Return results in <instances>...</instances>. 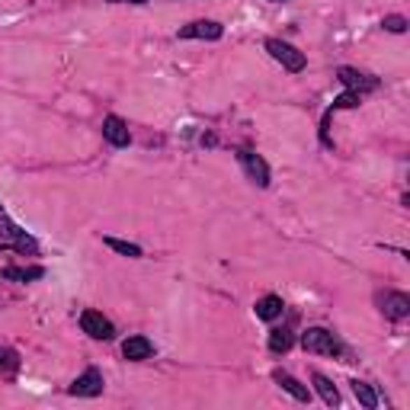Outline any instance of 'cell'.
I'll return each mask as SVG.
<instances>
[{
    "label": "cell",
    "mask_w": 410,
    "mask_h": 410,
    "mask_svg": "<svg viewBox=\"0 0 410 410\" xmlns=\"http://www.w3.org/2000/svg\"><path fill=\"white\" fill-rule=\"evenodd\" d=\"M302 346L308 353H318V356H343V343L334 330L327 327H308L302 334Z\"/></svg>",
    "instance_id": "obj_1"
},
{
    "label": "cell",
    "mask_w": 410,
    "mask_h": 410,
    "mask_svg": "<svg viewBox=\"0 0 410 410\" xmlns=\"http://www.w3.org/2000/svg\"><path fill=\"white\" fill-rule=\"evenodd\" d=\"M0 247H13V250H20V253H36L38 250V241L7 218L3 205H0Z\"/></svg>",
    "instance_id": "obj_2"
},
{
    "label": "cell",
    "mask_w": 410,
    "mask_h": 410,
    "mask_svg": "<svg viewBox=\"0 0 410 410\" xmlns=\"http://www.w3.org/2000/svg\"><path fill=\"white\" fill-rule=\"evenodd\" d=\"M237 160H241L243 174H247V180H250L253 186H260V190L269 186V164H266L253 148H237Z\"/></svg>",
    "instance_id": "obj_3"
},
{
    "label": "cell",
    "mask_w": 410,
    "mask_h": 410,
    "mask_svg": "<svg viewBox=\"0 0 410 410\" xmlns=\"http://www.w3.org/2000/svg\"><path fill=\"white\" fill-rule=\"evenodd\" d=\"M266 52L273 55V58L279 61V64H282L285 71H292V74L304 71V64H308L304 52H298L295 45H289V42H282V38H266Z\"/></svg>",
    "instance_id": "obj_4"
},
{
    "label": "cell",
    "mask_w": 410,
    "mask_h": 410,
    "mask_svg": "<svg viewBox=\"0 0 410 410\" xmlns=\"http://www.w3.org/2000/svg\"><path fill=\"white\" fill-rule=\"evenodd\" d=\"M80 330H84L87 337H93V340H113V337H115L113 320L103 318V314L93 311V308L80 311Z\"/></svg>",
    "instance_id": "obj_5"
},
{
    "label": "cell",
    "mask_w": 410,
    "mask_h": 410,
    "mask_svg": "<svg viewBox=\"0 0 410 410\" xmlns=\"http://www.w3.org/2000/svg\"><path fill=\"white\" fill-rule=\"evenodd\" d=\"M103 372L99 369H87L84 375H77L74 381L68 385V395H74V397H99L103 395Z\"/></svg>",
    "instance_id": "obj_6"
},
{
    "label": "cell",
    "mask_w": 410,
    "mask_h": 410,
    "mask_svg": "<svg viewBox=\"0 0 410 410\" xmlns=\"http://www.w3.org/2000/svg\"><path fill=\"white\" fill-rule=\"evenodd\" d=\"M225 36V26L215 23V20H196V23L183 26L180 32H176V38H202V42H218V38Z\"/></svg>",
    "instance_id": "obj_7"
},
{
    "label": "cell",
    "mask_w": 410,
    "mask_h": 410,
    "mask_svg": "<svg viewBox=\"0 0 410 410\" xmlns=\"http://www.w3.org/2000/svg\"><path fill=\"white\" fill-rule=\"evenodd\" d=\"M337 77H340V84L346 87V90H356V93L379 90V77L362 74V71H356V68H340L337 71Z\"/></svg>",
    "instance_id": "obj_8"
},
{
    "label": "cell",
    "mask_w": 410,
    "mask_h": 410,
    "mask_svg": "<svg viewBox=\"0 0 410 410\" xmlns=\"http://www.w3.org/2000/svg\"><path fill=\"white\" fill-rule=\"evenodd\" d=\"M379 302H381V314L388 320H404L410 314V295H404V292H385Z\"/></svg>",
    "instance_id": "obj_9"
},
{
    "label": "cell",
    "mask_w": 410,
    "mask_h": 410,
    "mask_svg": "<svg viewBox=\"0 0 410 410\" xmlns=\"http://www.w3.org/2000/svg\"><path fill=\"white\" fill-rule=\"evenodd\" d=\"M103 138H106L113 148H129L132 132H129V125H125L119 115H106V119H103Z\"/></svg>",
    "instance_id": "obj_10"
},
{
    "label": "cell",
    "mask_w": 410,
    "mask_h": 410,
    "mask_svg": "<svg viewBox=\"0 0 410 410\" xmlns=\"http://www.w3.org/2000/svg\"><path fill=\"white\" fill-rule=\"evenodd\" d=\"M122 356L129 359V362H145V359L154 356V343L148 337H129V340L122 343Z\"/></svg>",
    "instance_id": "obj_11"
},
{
    "label": "cell",
    "mask_w": 410,
    "mask_h": 410,
    "mask_svg": "<svg viewBox=\"0 0 410 410\" xmlns=\"http://www.w3.org/2000/svg\"><path fill=\"white\" fill-rule=\"evenodd\" d=\"M273 381L282 388V391H289V395L295 397V401H302V404L311 401V391H308V388H304L298 379H292L289 372H273Z\"/></svg>",
    "instance_id": "obj_12"
},
{
    "label": "cell",
    "mask_w": 410,
    "mask_h": 410,
    "mask_svg": "<svg viewBox=\"0 0 410 410\" xmlns=\"http://www.w3.org/2000/svg\"><path fill=\"white\" fill-rule=\"evenodd\" d=\"M253 311H257L260 320H276L282 318V311H285V304H282L279 295H263L257 304H253Z\"/></svg>",
    "instance_id": "obj_13"
},
{
    "label": "cell",
    "mask_w": 410,
    "mask_h": 410,
    "mask_svg": "<svg viewBox=\"0 0 410 410\" xmlns=\"http://www.w3.org/2000/svg\"><path fill=\"white\" fill-rule=\"evenodd\" d=\"M45 276V266H7L3 269V279L10 282H36Z\"/></svg>",
    "instance_id": "obj_14"
},
{
    "label": "cell",
    "mask_w": 410,
    "mask_h": 410,
    "mask_svg": "<svg viewBox=\"0 0 410 410\" xmlns=\"http://www.w3.org/2000/svg\"><path fill=\"white\" fill-rule=\"evenodd\" d=\"M311 381H314V388H318V395L324 397L327 407H340V391L334 388V381L327 379V375H320V372H314Z\"/></svg>",
    "instance_id": "obj_15"
},
{
    "label": "cell",
    "mask_w": 410,
    "mask_h": 410,
    "mask_svg": "<svg viewBox=\"0 0 410 410\" xmlns=\"http://www.w3.org/2000/svg\"><path fill=\"white\" fill-rule=\"evenodd\" d=\"M292 343H295V334H292L289 327H276V330H269V350L279 356V353H289Z\"/></svg>",
    "instance_id": "obj_16"
},
{
    "label": "cell",
    "mask_w": 410,
    "mask_h": 410,
    "mask_svg": "<svg viewBox=\"0 0 410 410\" xmlns=\"http://www.w3.org/2000/svg\"><path fill=\"white\" fill-rule=\"evenodd\" d=\"M350 385H353V395H356V401L359 404H362V407L365 410H375V407H379V395H375V388L372 385H369V381H350Z\"/></svg>",
    "instance_id": "obj_17"
},
{
    "label": "cell",
    "mask_w": 410,
    "mask_h": 410,
    "mask_svg": "<svg viewBox=\"0 0 410 410\" xmlns=\"http://www.w3.org/2000/svg\"><path fill=\"white\" fill-rule=\"evenodd\" d=\"M103 243H106L109 250H115V253H122V257H132V260H138L141 257V247L138 243H129V241H119V237H103Z\"/></svg>",
    "instance_id": "obj_18"
},
{
    "label": "cell",
    "mask_w": 410,
    "mask_h": 410,
    "mask_svg": "<svg viewBox=\"0 0 410 410\" xmlns=\"http://www.w3.org/2000/svg\"><path fill=\"white\" fill-rule=\"evenodd\" d=\"M381 26H385L388 32H395V36H401V32H407V20H404V16H397V13L385 16V20H381Z\"/></svg>",
    "instance_id": "obj_19"
},
{
    "label": "cell",
    "mask_w": 410,
    "mask_h": 410,
    "mask_svg": "<svg viewBox=\"0 0 410 410\" xmlns=\"http://www.w3.org/2000/svg\"><path fill=\"white\" fill-rule=\"evenodd\" d=\"M16 353H10V350H0V369H16Z\"/></svg>",
    "instance_id": "obj_20"
},
{
    "label": "cell",
    "mask_w": 410,
    "mask_h": 410,
    "mask_svg": "<svg viewBox=\"0 0 410 410\" xmlns=\"http://www.w3.org/2000/svg\"><path fill=\"white\" fill-rule=\"evenodd\" d=\"M109 3H148V0H109Z\"/></svg>",
    "instance_id": "obj_21"
},
{
    "label": "cell",
    "mask_w": 410,
    "mask_h": 410,
    "mask_svg": "<svg viewBox=\"0 0 410 410\" xmlns=\"http://www.w3.org/2000/svg\"><path fill=\"white\" fill-rule=\"evenodd\" d=\"M269 3H292V0H269Z\"/></svg>",
    "instance_id": "obj_22"
}]
</instances>
